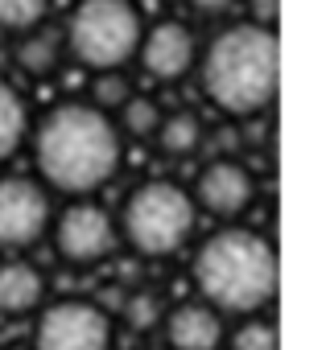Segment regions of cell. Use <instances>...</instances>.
I'll return each instance as SVG.
<instances>
[{"mask_svg":"<svg viewBox=\"0 0 326 350\" xmlns=\"http://www.w3.org/2000/svg\"><path fill=\"white\" fill-rule=\"evenodd\" d=\"M153 136H157L161 152H170V157H190V152L203 148L207 128H203V120H199L195 111H174V116H161V124H157Z\"/></svg>","mask_w":326,"mask_h":350,"instance_id":"5bb4252c","label":"cell"},{"mask_svg":"<svg viewBox=\"0 0 326 350\" xmlns=\"http://www.w3.org/2000/svg\"><path fill=\"white\" fill-rule=\"evenodd\" d=\"M195 219H199V211H195L186 186L153 178V182H140L124 198L116 231H120V243H128L136 256L166 260L190 243Z\"/></svg>","mask_w":326,"mask_h":350,"instance_id":"277c9868","label":"cell"},{"mask_svg":"<svg viewBox=\"0 0 326 350\" xmlns=\"http://www.w3.org/2000/svg\"><path fill=\"white\" fill-rule=\"evenodd\" d=\"M116 321L103 305L83 297H62L38 313L34 350H112Z\"/></svg>","mask_w":326,"mask_h":350,"instance_id":"8992f818","label":"cell"},{"mask_svg":"<svg viewBox=\"0 0 326 350\" xmlns=\"http://www.w3.org/2000/svg\"><path fill=\"white\" fill-rule=\"evenodd\" d=\"M54 202L50 190L34 178H0V252H25L50 235Z\"/></svg>","mask_w":326,"mask_h":350,"instance_id":"ba28073f","label":"cell"},{"mask_svg":"<svg viewBox=\"0 0 326 350\" xmlns=\"http://www.w3.org/2000/svg\"><path fill=\"white\" fill-rule=\"evenodd\" d=\"M248 9H252V25H264V29H273L277 0H248Z\"/></svg>","mask_w":326,"mask_h":350,"instance_id":"44dd1931","label":"cell"},{"mask_svg":"<svg viewBox=\"0 0 326 350\" xmlns=\"http://www.w3.org/2000/svg\"><path fill=\"white\" fill-rule=\"evenodd\" d=\"M190 202H195V211H207L211 219L231 223L256 202V178H252V169L240 165L236 157H215V161H207L199 169Z\"/></svg>","mask_w":326,"mask_h":350,"instance_id":"9c48e42d","label":"cell"},{"mask_svg":"<svg viewBox=\"0 0 326 350\" xmlns=\"http://www.w3.org/2000/svg\"><path fill=\"white\" fill-rule=\"evenodd\" d=\"M145 350H161V346H145Z\"/></svg>","mask_w":326,"mask_h":350,"instance_id":"603a6c76","label":"cell"},{"mask_svg":"<svg viewBox=\"0 0 326 350\" xmlns=\"http://www.w3.org/2000/svg\"><path fill=\"white\" fill-rule=\"evenodd\" d=\"M145 21L132 0H79L66 17L62 50L91 75L120 70L136 58Z\"/></svg>","mask_w":326,"mask_h":350,"instance_id":"5b68a950","label":"cell"},{"mask_svg":"<svg viewBox=\"0 0 326 350\" xmlns=\"http://www.w3.org/2000/svg\"><path fill=\"white\" fill-rule=\"evenodd\" d=\"M186 5H190L199 17H223V13H231L236 0H186Z\"/></svg>","mask_w":326,"mask_h":350,"instance_id":"7402d4cb","label":"cell"},{"mask_svg":"<svg viewBox=\"0 0 326 350\" xmlns=\"http://www.w3.org/2000/svg\"><path fill=\"white\" fill-rule=\"evenodd\" d=\"M136 62L157 83H178V79H186L195 70V62H199L195 29L186 21H157V25H149L140 33V46H136Z\"/></svg>","mask_w":326,"mask_h":350,"instance_id":"30bf717a","label":"cell"},{"mask_svg":"<svg viewBox=\"0 0 326 350\" xmlns=\"http://www.w3.org/2000/svg\"><path fill=\"white\" fill-rule=\"evenodd\" d=\"M112 120H116L120 136H136V140H145V136L157 132V124H161V107H157L149 95H128L124 107H120Z\"/></svg>","mask_w":326,"mask_h":350,"instance_id":"2e32d148","label":"cell"},{"mask_svg":"<svg viewBox=\"0 0 326 350\" xmlns=\"http://www.w3.org/2000/svg\"><path fill=\"white\" fill-rule=\"evenodd\" d=\"M231 350H281V338H277V325L268 317H244L236 329H231Z\"/></svg>","mask_w":326,"mask_h":350,"instance_id":"ac0fdd59","label":"cell"},{"mask_svg":"<svg viewBox=\"0 0 326 350\" xmlns=\"http://www.w3.org/2000/svg\"><path fill=\"white\" fill-rule=\"evenodd\" d=\"M25 140H29V103L9 79H0V165L13 161Z\"/></svg>","mask_w":326,"mask_h":350,"instance_id":"4fadbf2b","label":"cell"},{"mask_svg":"<svg viewBox=\"0 0 326 350\" xmlns=\"http://www.w3.org/2000/svg\"><path fill=\"white\" fill-rule=\"evenodd\" d=\"M58 58H62V38H54V33L34 29V33H25V38L17 42V66H21L25 75H34V79L50 75V70L58 66Z\"/></svg>","mask_w":326,"mask_h":350,"instance_id":"9a60e30c","label":"cell"},{"mask_svg":"<svg viewBox=\"0 0 326 350\" xmlns=\"http://www.w3.org/2000/svg\"><path fill=\"white\" fill-rule=\"evenodd\" d=\"M50 239H54V252L75 268L103 264L120 247L116 215L91 198H75L71 206H62L50 223Z\"/></svg>","mask_w":326,"mask_h":350,"instance_id":"52a82bcc","label":"cell"},{"mask_svg":"<svg viewBox=\"0 0 326 350\" xmlns=\"http://www.w3.org/2000/svg\"><path fill=\"white\" fill-rule=\"evenodd\" d=\"M46 301V276L29 260H0V317H21L42 309Z\"/></svg>","mask_w":326,"mask_h":350,"instance_id":"7c38bea8","label":"cell"},{"mask_svg":"<svg viewBox=\"0 0 326 350\" xmlns=\"http://www.w3.org/2000/svg\"><path fill=\"white\" fill-rule=\"evenodd\" d=\"M161 329H166V350H219L227 338L223 317L203 301L174 305L161 317Z\"/></svg>","mask_w":326,"mask_h":350,"instance_id":"8fae6325","label":"cell"},{"mask_svg":"<svg viewBox=\"0 0 326 350\" xmlns=\"http://www.w3.org/2000/svg\"><path fill=\"white\" fill-rule=\"evenodd\" d=\"M124 161V136L116 120L87 99L50 107L34 128V165L46 190L87 198L103 190Z\"/></svg>","mask_w":326,"mask_h":350,"instance_id":"6da1fadb","label":"cell"},{"mask_svg":"<svg viewBox=\"0 0 326 350\" xmlns=\"http://www.w3.org/2000/svg\"><path fill=\"white\" fill-rule=\"evenodd\" d=\"M277 247L248 227H219L195 252V288L219 317H260L277 297Z\"/></svg>","mask_w":326,"mask_h":350,"instance_id":"7a4b0ae2","label":"cell"},{"mask_svg":"<svg viewBox=\"0 0 326 350\" xmlns=\"http://www.w3.org/2000/svg\"><path fill=\"white\" fill-rule=\"evenodd\" d=\"M161 301L153 297V293H132L128 301H124V321L132 325V329H157L161 325Z\"/></svg>","mask_w":326,"mask_h":350,"instance_id":"ffe728a7","label":"cell"},{"mask_svg":"<svg viewBox=\"0 0 326 350\" xmlns=\"http://www.w3.org/2000/svg\"><path fill=\"white\" fill-rule=\"evenodd\" d=\"M132 95V87H128V79L120 75V70H108V75H95V83H91V107H99V111H120L124 107V99Z\"/></svg>","mask_w":326,"mask_h":350,"instance_id":"d6986e66","label":"cell"},{"mask_svg":"<svg viewBox=\"0 0 326 350\" xmlns=\"http://www.w3.org/2000/svg\"><path fill=\"white\" fill-rule=\"evenodd\" d=\"M50 13V0H0V29H9V33H34L42 29Z\"/></svg>","mask_w":326,"mask_h":350,"instance_id":"e0dca14e","label":"cell"},{"mask_svg":"<svg viewBox=\"0 0 326 350\" xmlns=\"http://www.w3.org/2000/svg\"><path fill=\"white\" fill-rule=\"evenodd\" d=\"M277 79H281L277 33L252 21L219 29L199 62L203 95L223 116H240V120L260 116L277 99Z\"/></svg>","mask_w":326,"mask_h":350,"instance_id":"3957f363","label":"cell"}]
</instances>
